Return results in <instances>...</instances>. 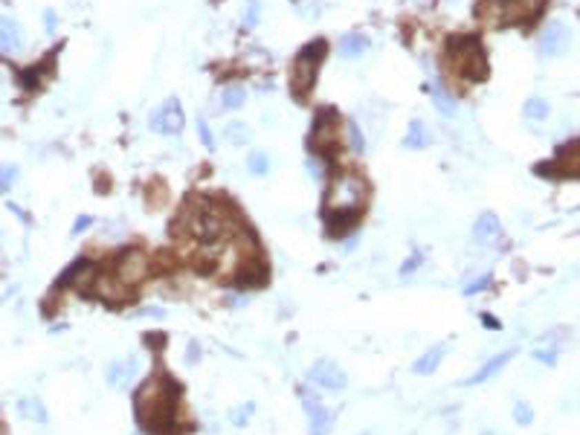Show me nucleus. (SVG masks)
Here are the masks:
<instances>
[{
  "label": "nucleus",
  "mask_w": 580,
  "mask_h": 435,
  "mask_svg": "<svg viewBox=\"0 0 580 435\" xmlns=\"http://www.w3.org/2000/svg\"><path fill=\"white\" fill-rule=\"evenodd\" d=\"M134 409L148 435H177V386L166 374H151L137 389Z\"/></svg>",
  "instance_id": "f257e3e1"
},
{
  "label": "nucleus",
  "mask_w": 580,
  "mask_h": 435,
  "mask_svg": "<svg viewBox=\"0 0 580 435\" xmlns=\"http://www.w3.org/2000/svg\"><path fill=\"white\" fill-rule=\"evenodd\" d=\"M366 201H369V186H366V180L354 172H339L328 192H325V206H322V215L328 221H354Z\"/></svg>",
  "instance_id": "f03ea898"
},
{
  "label": "nucleus",
  "mask_w": 580,
  "mask_h": 435,
  "mask_svg": "<svg viewBox=\"0 0 580 435\" xmlns=\"http://www.w3.org/2000/svg\"><path fill=\"white\" fill-rule=\"evenodd\" d=\"M546 0H479L476 18L490 26H511V23H531L540 15Z\"/></svg>",
  "instance_id": "7ed1b4c3"
},
{
  "label": "nucleus",
  "mask_w": 580,
  "mask_h": 435,
  "mask_svg": "<svg viewBox=\"0 0 580 435\" xmlns=\"http://www.w3.org/2000/svg\"><path fill=\"white\" fill-rule=\"evenodd\" d=\"M447 59L452 73L464 76L468 81H482L488 76V61H485V50L473 35H459L447 44Z\"/></svg>",
  "instance_id": "20e7f679"
},
{
  "label": "nucleus",
  "mask_w": 580,
  "mask_h": 435,
  "mask_svg": "<svg viewBox=\"0 0 580 435\" xmlns=\"http://www.w3.org/2000/svg\"><path fill=\"white\" fill-rule=\"evenodd\" d=\"M325 50H328V44L319 38L314 41V44H308L299 50V55L293 59L290 64V90L299 96V99H305V96L310 93V88H314V81H317V70L322 64V55Z\"/></svg>",
  "instance_id": "39448f33"
},
{
  "label": "nucleus",
  "mask_w": 580,
  "mask_h": 435,
  "mask_svg": "<svg viewBox=\"0 0 580 435\" xmlns=\"http://www.w3.org/2000/svg\"><path fill=\"white\" fill-rule=\"evenodd\" d=\"M151 270H154V261L146 256L143 250H125L122 256L113 261V276H117L125 287L143 285L146 279L151 276Z\"/></svg>",
  "instance_id": "423d86ee"
},
{
  "label": "nucleus",
  "mask_w": 580,
  "mask_h": 435,
  "mask_svg": "<svg viewBox=\"0 0 580 435\" xmlns=\"http://www.w3.org/2000/svg\"><path fill=\"white\" fill-rule=\"evenodd\" d=\"M308 383L322 389V392H343L348 386V377L334 360L322 357V360H317L314 366L308 369Z\"/></svg>",
  "instance_id": "0eeeda50"
},
{
  "label": "nucleus",
  "mask_w": 580,
  "mask_h": 435,
  "mask_svg": "<svg viewBox=\"0 0 580 435\" xmlns=\"http://www.w3.org/2000/svg\"><path fill=\"white\" fill-rule=\"evenodd\" d=\"M299 398H302V409L308 415V432L310 435H328L331 427H334V412L319 398L310 395L308 389L299 392Z\"/></svg>",
  "instance_id": "6e6552de"
},
{
  "label": "nucleus",
  "mask_w": 580,
  "mask_h": 435,
  "mask_svg": "<svg viewBox=\"0 0 580 435\" xmlns=\"http://www.w3.org/2000/svg\"><path fill=\"white\" fill-rule=\"evenodd\" d=\"M337 131H339V117L337 110L325 108L314 119V131H310V148L314 151H331L337 145Z\"/></svg>",
  "instance_id": "1a4fd4ad"
},
{
  "label": "nucleus",
  "mask_w": 580,
  "mask_h": 435,
  "mask_svg": "<svg viewBox=\"0 0 580 435\" xmlns=\"http://www.w3.org/2000/svg\"><path fill=\"white\" fill-rule=\"evenodd\" d=\"M569 44H572L569 26H566L563 21H548L546 30L540 32V52L548 55V59H557V55H563L566 50H569Z\"/></svg>",
  "instance_id": "9d476101"
},
{
  "label": "nucleus",
  "mask_w": 580,
  "mask_h": 435,
  "mask_svg": "<svg viewBox=\"0 0 580 435\" xmlns=\"http://www.w3.org/2000/svg\"><path fill=\"white\" fill-rule=\"evenodd\" d=\"M183 125H186V114L177 99H166V105L151 117V131L157 134H180Z\"/></svg>",
  "instance_id": "9b49d317"
},
{
  "label": "nucleus",
  "mask_w": 580,
  "mask_h": 435,
  "mask_svg": "<svg viewBox=\"0 0 580 435\" xmlns=\"http://www.w3.org/2000/svg\"><path fill=\"white\" fill-rule=\"evenodd\" d=\"M90 287H96L99 296H102L105 302H110V305H122V302H128V299L134 296V290L125 287L119 279L113 276V270H110V273H102V276H96V282H93Z\"/></svg>",
  "instance_id": "f8f14e48"
},
{
  "label": "nucleus",
  "mask_w": 580,
  "mask_h": 435,
  "mask_svg": "<svg viewBox=\"0 0 580 435\" xmlns=\"http://www.w3.org/2000/svg\"><path fill=\"white\" fill-rule=\"evenodd\" d=\"M514 357H517V352H514V348H508V352H499L497 357L485 360L482 366H479V369H476L470 377H464V381H461V386H479V383H488L490 377H493V374H499V372H502V369H505V366H508V363H511Z\"/></svg>",
  "instance_id": "ddd939ff"
},
{
  "label": "nucleus",
  "mask_w": 580,
  "mask_h": 435,
  "mask_svg": "<svg viewBox=\"0 0 580 435\" xmlns=\"http://www.w3.org/2000/svg\"><path fill=\"white\" fill-rule=\"evenodd\" d=\"M139 372V360L137 357H119V360H113L108 363V369H105V377H108V383L113 389H125Z\"/></svg>",
  "instance_id": "4468645a"
},
{
  "label": "nucleus",
  "mask_w": 580,
  "mask_h": 435,
  "mask_svg": "<svg viewBox=\"0 0 580 435\" xmlns=\"http://www.w3.org/2000/svg\"><path fill=\"white\" fill-rule=\"evenodd\" d=\"M23 50V32L21 23L9 15H0V52H21Z\"/></svg>",
  "instance_id": "2eb2a0df"
},
{
  "label": "nucleus",
  "mask_w": 580,
  "mask_h": 435,
  "mask_svg": "<svg viewBox=\"0 0 580 435\" xmlns=\"http://www.w3.org/2000/svg\"><path fill=\"white\" fill-rule=\"evenodd\" d=\"M502 235V223L493 212H482L473 223V238L479 244H493Z\"/></svg>",
  "instance_id": "dca6fc26"
},
{
  "label": "nucleus",
  "mask_w": 580,
  "mask_h": 435,
  "mask_svg": "<svg viewBox=\"0 0 580 435\" xmlns=\"http://www.w3.org/2000/svg\"><path fill=\"white\" fill-rule=\"evenodd\" d=\"M444 354H447V345L444 343H438V345H432L430 352H423L415 363H412V372L415 374H421V377H427V374H432L438 366H441V360H444Z\"/></svg>",
  "instance_id": "f3484780"
},
{
  "label": "nucleus",
  "mask_w": 580,
  "mask_h": 435,
  "mask_svg": "<svg viewBox=\"0 0 580 435\" xmlns=\"http://www.w3.org/2000/svg\"><path fill=\"white\" fill-rule=\"evenodd\" d=\"M427 93H430V99H432L435 110L441 117H452V114H456V99H452V93H447L441 88V81H427Z\"/></svg>",
  "instance_id": "a211bd4d"
},
{
  "label": "nucleus",
  "mask_w": 580,
  "mask_h": 435,
  "mask_svg": "<svg viewBox=\"0 0 580 435\" xmlns=\"http://www.w3.org/2000/svg\"><path fill=\"white\" fill-rule=\"evenodd\" d=\"M366 50H369V38L360 32H348L339 38V55H343V59H360Z\"/></svg>",
  "instance_id": "6ab92c4d"
},
{
  "label": "nucleus",
  "mask_w": 580,
  "mask_h": 435,
  "mask_svg": "<svg viewBox=\"0 0 580 435\" xmlns=\"http://www.w3.org/2000/svg\"><path fill=\"white\" fill-rule=\"evenodd\" d=\"M18 415L32 421V424H47L50 415H47V406L41 403L38 398H21L18 401Z\"/></svg>",
  "instance_id": "aec40b11"
},
{
  "label": "nucleus",
  "mask_w": 580,
  "mask_h": 435,
  "mask_svg": "<svg viewBox=\"0 0 580 435\" xmlns=\"http://www.w3.org/2000/svg\"><path fill=\"white\" fill-rule=\"evenodd\" d=\"M430 131H427V125H423L421 119L415 122H409V128H406V136H403V145L406 148H412V151H421V148H427L430 145Z\"/></svg>",
  "instance_id": "412c9836"
},
{
  "label": "nucleus",
  "mask_w": 580,
  "mask_h": 435,
  "mask_svg": "<svg viewBox=\"0 0 580 435\" xmlns=\"http://www.w3.org/2000/svg\"><path fill=\"white\" fill-rule=\"evenodd\" d=\"M244 102H247V90L241 88V84H230V88H223L221 110H238V108H244Z\"/></svg>",
  "instance_id": "4be33fe9"
},
{
  "label": "nucleus",
  "mask_w": 580,
  "mask_h": 435,
  "mask_svg": "<svg viewBox=\"0 0 580 435\" xmlns=\"http://www.w3.org/2000/svg\"><path fill=\"white\" fill-rule=\"evenodd\" d=\"M223 136H226V143H232V145H247L252 139V131L247 128L244 122H230L223 128Z\"/></svg>",
  "instance_id": "5701e85b"
},
{
  "label": "nucleus",
  "mask_w": 580,
  "mask_h": 435,
  "mask_svg": "<svg viewBox=\"0 0 580 435\" xmlns=\"http://www.w3.org/2000/svg\"><path fill=\"white\" fill-rule=\"evenodd\" d=\"M247 168H250V172L256 174V177H261V174L270 172V157H267V151H259V148L250 151V154H247Z\"/></svg>",
  "instance_id": "b1692460"
},
{
  "label": "nucleus",
  "mask_w": 580,
  "mask_h": 435,
  "mask_svg": "<svg viewBox=\"0 0 580 435\" xmlns=\"http://www.w3.org/2000/svg\"><path fill=\"white\" fill-rule=\"evenodd\" d=\"M18 183V165L15 163H0V194H6Z\"/></svg>",
  "instance_id": "393cba45"
},
{
  "label": "nucleus",
  "mask_w": 580,
  "mask_h": 435,
  "mask_svg": "<svg viewBox=\"0 0 580 435\" xmlns=\"http://www.w3.org/2000/svg\"><path fill=\"white\" fill-rule=\"evenodd\" d=\"M522 114H526L528 119H546V117L551 114V108H548V102H546V99H537V96H534V99H528V102H526V108H522Z\"/></svg>",
  "instance_id": "a878e982"
},
{
  "label": "nucleus",
  "mask_w": 580,
  "mask_h": 435,
  "mask_svg": "<svg viewBox=\"0 0 580 435\" xmlns=\"http://www.w3.org/2000/svg\"><path fill=\"white\" fill-rule=\"evenodd\" d=\"M346 134H348V148L357 151V154H363V151H366V136H363V131H360V125H357V122H346Z\"/></svg>",
  "instance_id": "bb28decb"
},
{
  "label": "nucleus",
  "mask_w": 580,
  "mask_h": 435,
  "mask_svg": "<svg viewBox=\"0 0 580 435\" xmlns=\"http://www.w3.org/2000/svg\"><path fill=\"white\" fill-rule=\"evenodd\" d=\"M261 21V0H247V9H244V30H252V26H259Z\"/></svg>",
  "instance_id": "cd10ccee"
},
{
  "label": "nucleus",
  "mask_w": 580,
  "mask_h": 435,
  "mask_svg": "<svg viewBox=\"0 0 580 435\" xmlns=\"http://www.w3.org/2000/svg\"><path fill=\"white\" fill-rule=\"evenodd\" d=\"M514 421H517L519 427H531V424H534V409H531V403L517 401V403H514Z\"/></svg>",
  "instance_id": "c85d7f7f"
},
{
  "label": "nucleus",
  "mask_w": 580,
  "mask_h": 435,
  "mask_svg": "<svg viewBox=\"0 0 580 435\" xmlns=\"http://www.w3.org/2000/svg\"><path fill=\"white\" fill-rule=\"evenodd\" d=\"M490 282H493V276H490V273H482V276H476V279H470V282H464L461 293H464V296H473V293H479V290H485V287H488Z\"/></svg>",
  "instance_id": "c756f323"
},
{
  "label": "nucleus",
  "mask_w": 580,
  "mask_h": 435,
  "mask_svg": "<svg viewBox=\"0 0 580 435\" xmlns=\"http://www.w3.org/2000/svg\"><path fill=\"white\" fill-rule=\"evenodd\" d=\"M256 412V403H244V406H235V409L230 412V421H232V427H244L250 415Z\"/></svg>",
  "instance_id": "7c9ffc66"
},
{
  "label": "nucleus",
  "mask_w": 580,
  "mask_h": 435,
  "mask_svg": "<svg viewBox=\"0 0 580 435\" xmlns=\"http://www.w3.org/2000/svg\"><path fill=\"white\" fill-rule=\"evenodd\" d=\"M531 357L537 363H546V366H554V363H557V352H554V348H534Z\"/></svg>",
  "instance_id": "2f4dec72"
},
{
  "label": "nucleus",
  "mask_w": 580,
  "mask_h": 435,
  "mask_svg": "<svg viewBox=\"0 0 580 435\" xmlns=\"http://www.w3.org/2000/svg\"><path fill=\"white\" fill-rule=\"evenodd\" d=\"M197 136H201V143H203L206 148H215V136H212L206 119H197Z\"/></svg>",
  "instance_id": "473e14b6"
},
{
  "label": "nucleus",
  "mask_w": 580,
  "mask_h": 435,
  "mask_svg": "<svg viewBox=\"0 0 580 435\" xmlns=\"http://www.w3.org/2000/svg\"><path fill=\"white\" fill-rule=\"evenodd\" d=\"M308 174H310V177H317V180L325 174V165H322V160H319V157H308Z\"/></svg>",
  "instance_id": "72a5a7b5"
},
{
  "label": "nucleus",
  "mask_w": 580,
  "mask_h": 435,
  "mask_svg": "<svg viewBox=\"0 0 580 435\" xmlns=\"http://www.w3.org/2000/svg\"><path fill=\"white\" fill-rule=\"evenodd\" d=\"M197 360H201V345L192 340V343H189V352H186V363H189V366H194Z\"/></svg>",
  "instance_id": "f704fd0d"
},
{
  "label": "nucleus",
  "mask_w": 580,
  "mask_h": 435,
  "mask_svg": "<svg viewBox=\"0 0 580 435\" xmlns=\"http://www.w3.org/2000/svg\"><path fill=\"white\" fill-rule=\"evenodd\" d=\"M90 223H93V218H90V215H81V218H79V221L73 223V235H79V232H84V230H88V227H90Z\"/></svg>",
  "instance_id": "c9c22d12"
},
{
  "label": "nucleus",
  "mask_w": 580,
  "mask_h": 435,
  "mask_svg": "<svg viewBox=\"0 0 580 435\" xmlns=\"http://www.w3.org/2000/svg\"><path fill=\"white\" fill-rule=\"evenodd\" d=\"M418 261H421V259H418V256H415V259H409V261H406V264H403V267H401V273H403V276H406V273H412V270H418Z\"/></svg>",
  "instance_id": "e433bc0d"
},
{
  "label": "nucleus",
  "mask_w": 580,
  "mask_h": 435,
  "mask_svg": "<svg viewBox=\"0 0 580 435\" xmlns=\"http://www.w3.org/2000/svg\"><path fill=\"white\" fill-rule=\"evenodd\" d=\"M47 26H50V30L55 26V15H52V12H47Z\"/></svg>",
  "instance_id": "4c0bfd02"
},
{
  "label": "nucleus",
  "mask_w": 580,
  "mask_h": 435,
  "mask_svg": "<svg viewBox=\"0 0 580 435\" xmlns=\"http://www.w3.org/2000/svg\"><path fill=\"white\" fill-rule=\"evenodd\" d=\"M482 435H502V432H493V429H488V432H482Z\"/></svg>",
  "instance_id": "58836bf2"
},
{
  "label": "nucleus",
  "mask_w": 580,
  "mask_h": 435,
  "mask_svg": "<svg viewBox=\"0 0 580 435\" xmlns=\"http://www.w3.org/2000/svg\"><path fill=\"white\" fill-rule=\"evenodd\" d=\"M360 435H372V432H360Z\"/></svg>",
  "instance_id": "ea45409f"
},
{
  "label": "nucleus",
  "mask_w": 580,
  "mask_h": 435,
  "mask_svg": "<svg viewBox=\"0 0 580 435\" xmlns=\"http://www.w3.org/2000/svg\"><path fill=\"white\" fill-rule=\"evenodd\" d=\"M450 3H459V0H450Z\"/></svg>",
  "instance_id": "a19ab883"
}]
</instances>
